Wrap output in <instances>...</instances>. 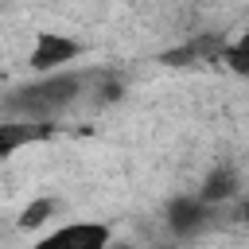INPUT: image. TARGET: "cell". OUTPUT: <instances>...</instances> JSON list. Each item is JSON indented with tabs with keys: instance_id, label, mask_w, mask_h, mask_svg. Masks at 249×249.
Instances as JSON below:
<instances>
[{
	"instance_id": "cell-1",
	"label": "cell",
	"mask_w": 249,
	"mask_h": 249,
	"mask_svg": "<svg viewBox=\"0 0 249 249\" xmlns=\"http://www.w3.org/2000/svg\"><path fill=\"white\" fill-rule=\"evenodd\" d=\"M86 74L82 70H58V74H47V78H35L27 89H19V97L12 101L27 121L35 117H54V113H62L66 105H74L78 97H82V89H86Z\"/></svg>"
},
{
	"instance_id": "cell-2",
	"label": "cell",
	"mask_w": 249,
	"mask_h": 249,
	"mask_svg": "<svg viewBox=\"0 0 249 249\" xmlns=\"http://www.w3.org/2000/svg\"><path fill=\"white\" fill-rule=\"evenodd\" d=\"M113 226L109 222H97V218H74V222H62V226H51L43 230L31 249H109L113 245Z\"/></svg>"
},
{
	"instance_id": "cell-3",
	"label": "cell",
	"mask_w": 249,
	"mask_h": 249,
	"mask_svg": "<svg viewBox=\"0 0 249 249\" xmlns=\"http://www.w3.org/2000/svg\"><path fill=\"white\" fill-rule=\"evenodd\" d=\"M82 51L86 47L66 31H35L31 51H27V66H31L35 78H47V74H58V70H74Z\"/></svg>"
},
{
	"instance_id": "cell-4",
	"label": "cell",
	"mask_w": 249,
	"mask_h": 249,
	"mask_svg": "<svg viewBox=\"0 0 249 249\" xmlns=\"http://www.w3.org/2000/svg\"><path fill=\"white\" fill-rule=\"evenodd\" d=\"M210 222H214V206H206L195 191H191V195H175V198H167V206H163V226H167L175 237H191V233L206 230Z\"/></svg>"
},
{
	"instance_id": "cell-5",
	"label": "cell",
	"mask_w": 249,
	"mask_h": 249,
	"mask_svg": "<svg viewBox=\"0 0 249 249\" xmlns=\"http://www.w3.org/2000/svg\"><path fill=\"white\" fill-rule=\"evenodd\" d=\"M241 175L233 171V167H226V163H218V167H210L206 175H202V183H198V198L206 202V206H230V202H237L241 198Z\"/></svg>"
},
{
	"instance_id": "cell-6",
	"label": "cell",
	"mask_w": 249,
	"mask_h": 249,
	"mask_svg": "<svg viewBox=\"0 0 249 249\" xmlns=\"http://www.w3.org/2000/svg\"><path fill=\"white\" fill-rule=\"evenodd\" d=\"M222 35H195L191 43H179L175 51H167L163 54V62L167 66H198V62H218V54H222Z\"/></svg>"
},
{
	"instance_id": "cell-7",
	"label": "cell",
	"mask_w": 249,
	"mask_h": 249,
	"mask_svg": "<svg viewBox=\"0 0 249 249\" xmlns=\"http://www.w3.org/2000/svg\"><path fill=\"white\" fill-rule=\"evenodd\" d=\"M58 210H62L58 198L39 195V198H31V202L16 214V230H23V233H43V230H51V222L58 218Z\"/></svg>"
},
{
	"instance_id": "cell-8",
	"label": "cell",
	"mask_w": 249,
	"mask_h": 249,
	"mask_svg": "<svg viewBox=\"0 0 249 249\" xmlns=\"http://www.w3.org/2000/svg\"><path fill=\"white\" fill-rule=\"evenodd\" d=\"M218 62H226L237 78H245V70H249V27H245V31H237L233 39H226V43H222Z\"/></svg>"
},
{
	"instance_id": "cell-9",
	"label": "cell",
	"mask_w": 249,
	"mask_h": 249,
	"mask_svg": "<svg viewBox=\"0 0 249 249\" xmlns=\"http://www.w3.org/2000/svg\"><path fill=\"white\" fill-rule=\"evenodd\" d=\"M19 144V132L12 128V124H0V152H8V148H16Z\"/></svg>"
},
{
	"instance_id": "cell-10",
	"label": "cell",
	"mask_w": 249,
	"mask_h": 249,
	"mask_svg": "<svg viewBox=\"0 0 249 249\" xmlns=\"http://www.w3.org/2000/svg\"><path fill=\"white\" fill-rule=\"evenodd\" d=\"M237 218L249 226V191H241V198H237Z\"/></svg>"
},
{
	"instance_id": "cell-11",
	"label": "cell",
	"mask_w": 249,
	"mask_h": 249,
	"mask_svg": "<svg viewBox=\"0 0 249 249\" xmlns=\"http://www.w3.org/2000/svg\"><path fill=\"white\" fill-rule=\"evenodd\" d=\"M109 249H136V245H128V241H117V237H113V245H109Z\"/></svg>"
}]
</instances>
